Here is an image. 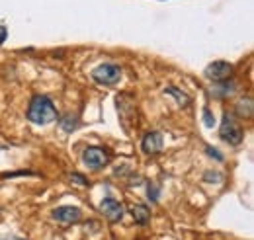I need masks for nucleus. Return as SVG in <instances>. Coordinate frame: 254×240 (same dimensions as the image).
I'll return each instance as SVG.
<instances>
[{
	"label": "nucleus",
	"instance_id": "obj_1",
	"mask_svg": "<svg viewBox=\"0 0 254 240\" xmlns=\"http://www.w3.org/2000/svg\"><path fill=\"white\" fill-rule=\"evenodd\" d=\"M57 116H59L57 108L47 96H33L28 106V114H26V118L35 125H47L57 120Z\"/></svg>",
	"mask_w": 254,
	"mask_h": 240
},
{
	"label": "nucleus",
	"instance_id": "obj_2",
	"mask_svg": "<svg viewBox=\"0 0 254 240\" xmlns=\"http://www.w3.org/2000/svg\"><path fill=\"white\" fill-rule=\"evenodd\" d=\"M92 78H94L98 84H102V86H114L122 78V68L118 64H114V62L98 64L94 70H92Z\"/></svg>",
	"mask_w": 254,
	"mask_h": 240
},
{
	"label": "nucleus",
	"instance_id": "obj_3",
	"mask_svg": "<svg viewBox=\"0 0 254 240\" xmlns=\"http://www.w3.org/2000/svg\"><path fill=\"white\" fill-rule=\"evenodd\" d=\"M219 135H221V139L225 143H229L233 147L241 145V141H243V129H241V125L237 123V120L231 114H225L223 116Z\"/></svg>",
	"mask_w": 254,
	"mask_h": 240
},
{
	"label": "nucleus",
	"instance_id": "obj_4",
	"mask_svg": "<svg viewBox=\"0 0 254 240\" xmlns=\"http://www.w3.org/2000/svg\"><path fill=\"white\" fill-rule=\"evenodd\" d=\"M82 162L88 170H102L108 162H110V154L100 147H88L82 152Z\"/></svg>",
	"mask_w": 254,
	"mask_h": 240
},
{
	"label": "nucleus",
	"instance_id": "obj_5",
	"mask_svg": "<svg viewBox=\"0 0 254 240\" xmlns=\"http://www.w3.org/2000/svg\"><path fill=\"white\" fill-rule=\"evenodd\" d=\"M233 74V64L227 62V60H213L211 64H207L205 68V76L213 82H221V80H227L229 76Z\"/></svg>",
	"mask_w": 254,
	"mask_h": 240
},
{
	"label": "nucleus",
	"instance_id": "obj_6",
	"mask_svg": "<svg viewBox=\"0 0 254 240\" xmlns=\"http://www.w3.org/2000/svg\"><path fill=\"white\" fill-rule=\"evenodd\" d=\"M100 211H102V213L108 217V221H112V223H118V221L124 219V205H122L118 199H112V197L102 199Z\"/></svg>",
	"mask_w": 254,
	"mask_h": 240
},
{
	"label": "nucleus",
	"instance_id": "obj_7",
	"mask_svg": "<svg viewBox=\"0 0 254 240\" xmlns=\"http://www.w3.org/2000/svg\"><path fill=\"white\" fill-rule=\"evenodd\" d=\"M141 147H143V152L145 154H157L162 150V135L159 131H151L143 137L141 141Z\"/></svg>",
	"mask_w": 254,
	"mask_h": 240
},
{
	"label": "nucleus",
	"instance_id": "obj_8",
	"mask_svg": "<svg viewBox=\"0 0 254 240\" xmlns=\"http://www.w3.org/2000/svg\"><path fill=\"white\" fill-rule=\"evenodd\" d=\"M53 219L64 223V225H70V223H76L80 219V209L78 207H59V209L53 211Z\"/></svg>",
	"mask_w": 254,
	"mask_h": 240
},
{
	"label": "nucleus",
	"instance_id": "obj_9",
	"mask_svg": "<svg viewBox=\"0 0 254 240\" xmlns=\"http://www.w3.org/2000/svg\"><path fill=\"white\" fill-rule=\"evenodd\" d=\"M131 215H133L135 223L141 225V227H145V225L151 221V209L145 207V205H133V207H131Z\"/></svg>",
	"mask_w": 254,
	"mask_h": 240
},
{
	"label": "nucleus",
	"instance_id": "obj_10",
	"mask_svg": "<svg viewBox=\"0 0 254 240\" xmlns=\"http://www.w3.org/2000/svg\"><path fill=\"white\" fill-rule=\"evenodd\" d=\"M237 112H239L243 118H251V116H253V100H251V98H243V100H239V104H237Z\"/></svg>",
	"mask_w": 254,
	"mask_h": 240
},
{
	"label": "nucleus",
	"instance_id": "obj_11",
	"mask_svg": "<svg viewBox=\"0 0 254 240\" xmlns=\"http://www.w3.org/2000/svg\"><path fill=\"white\" fill-rule=\"evenodd\" d=\"M164 92H166V94H170V96H174V98H176V102H178L180 106H184V108H186V106H190V98H188V94L180 92L178 88H174V86H168V88H166Z\"/></svg>",
	"mask_w": 254,
	"mask_h": 240
},
{
	"label": "nucleus",
	"instance_id": "obj_12",
	"mask_svg": "<svg viewBox=\"0 0 254 240\" xmlns=\"http://www.w3.org/2000/svg\"><path fill=\"white\" fill-rule=\"evenodd\" d=\"M61 127H63L64 131H72V129L76 127V120H74L72 116H66V118L61 120Z\"/></svg>",
	"mask_w": 254,
	"mask_h": 240
},
{
	"label": "nucleus",
	"instance_id": "obj_13",
	"mask_svg": "<svg viewBox=\"0 0 254 240\" xmlns=\"http://www.w3.org/2000/svg\"><path fill=\"white\" fill-rule=\"evenodd\" d=\"M203 123H205V127H213L215 125V118L209 112V108H203Z\"/></svg>",
	"mask_w": 254,
	"mask_h": 240
},
{
	"label": "nucleus",
	"instance_id": "obj_14",
	"mask_svg": "<svg viewBox=\"0 0 254 240\" xmlns=\"http://www.w3.org/2000/svg\"><path fill=\"white\" fill-rule=\"evenodd\" d=\"M147 197L155 203V201H159V189L155 187V185H149V193H147Z\"/></svg>",
	"mask_w": 254,
	"mask_h": 240
},
{
	"label": "nucleus",
	"instance_id": "obj_15",
	"mask_svg": "<svg viewBox=\"0 0 254 240\" xmlns=\"http://www.w3.org/2000/svg\"><path fill=\"white\" fill-rule=\"evenodd\" d=\"M205 181H215V183H219V181H221V174H219V172H205Z\"/></svg>",
	"mask_w": 254,
	"mask_h": 240
},
{
	"label": "nucleus",
	"instance_id": "obj_16",
	"mask_svg": "<svg viewBox=\"0 0 254 240\" xmlns=\"http://www.w3.org/2000/svg\"><path fill=\"white\" fill-rule=\"evenodd\" d=\"M70 178H72L74 181H78L80 185H88V180H84V176H82V174H76V172H74V174H70Z\"/></svg>",
	"mask_w": 254,
	"mask_h": 240
},
{
	"label": "nucleus",
	"instance_id": "obj_17",
	"mask_svg": "<svg viewBox=\"0 0 254 240\" xmlns=\"http://www.w3.org/2000/svg\"><path fill=\"white\" fill-rule=\"evenodd\" d=\"M205 152L209 154V156H213V158H217V160H223V154L219 152V150H215V149H211V147H207L205 149Z\"/></svg>",
	"mask_w": 254,
	"mask_h": 240
},
{
	"label": "nucleus",
	"instance_id": "obj_18",
	"mask_svg": "<svg viewBox=\"0 0 254 240\" xmlns=\"http://www.w3.org/2000/svg\"><path fill=\"white\" fill-rule=\"evenodd\" d=\"M4 39H6V28H4V26H0V45L4 43Z\"/></svg>",
	"mask_w": 254,
	"mask_h": 240
},
{
	"label": "nucleus",
	"instance_id": "obj_19",
	"mask_svg": "<svg viewBox=\"0 0 254 240\" xmlns=\"http://www.w3.org/2000/svg\"><path fill=\"white\" fill-rule=\"evenodd\" d=\"M0 240H22V239H16V237H0Z\"/></svg>",
	"mask_w": 254,
	"mask_h": 240
}]
</instances>
